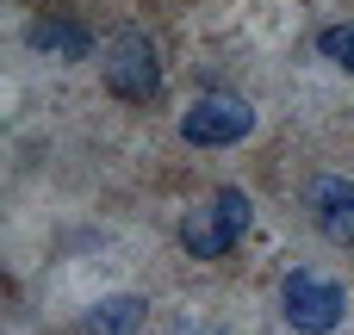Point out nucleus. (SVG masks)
I'll return each mask as SVG.
<instances>
[{
    "mask_svg": "<svg viewBox=\"0 0 354 335\" xmlns=\"http://www.w3.org/2000/svg\"><path fill=\"white\" fill-rule=\"evenodd\" d=\"M317 44H324V56H330V62H342V68L354 75V25H330Z\"/></svg>",
    "mask_w": 354,
    "mask_h": 335,
    "instance_id": "nucleus-8",
    "label": "nucleus"
},
{
    "mask_svg": "<svg viewBox=\"0 0 354 335\" xmlns=\"http://www.w3.org/2000/svg\"><path fill=\"white\" fill-rule=\"evenodd\" d=\"M255 131V106L236 99V93H199V106L180 118V137L199 143V149H230Z\"/></svg>",
    "mask_w": 354,
    "mask_h": 335,
    "instance_id": "nucleus-3",
    "label": "nucleus"
},
{
    "mask_svg": "<svg viewBox=\"0 0 354 335\" xmlns=\"http://www.w3.org/2000/svg\"><path fill=\"white\" fill-rule=\"evenodd\" d=\"M137 329H143L137 298H106L100 311H87V335H137Z\"/></svg>",
    "mask_w": 354,
    "mask_h": 335,
    "instance_id": "nucleus-7",
    "label": "nucleus"
},
{
    "mask_svg": "<svg viewBox=\"0 0 354 335\" xmlns=\"http://www.w3.org/2000/svg\"><path fill=\"white\" fill-rule=\"evenodd\" d=\"M280 311H286V323L299 335H330L342 323V286L330 280V274H286V286H280Z\"/></svg>",
    "mask_w": 354,
    "mask_h": 335,
    "instance_id": "nucleus-2",
    "label": "nucleus"
},
{
    "mask_svg": "<svg viewBox=\"0 0 354 335\" xmlns=\"http://www.w3.org/2000/svg\"><path fill=\"white\" fill-rule=\"evenodd\" d=\"M311 218H317V230L330 236V242H354V180L342 174H324V180H311Z\"/></svg>",
    "mask_w": 354,
    "mask_h": 335,
    "instance_id": "nucleus-5",
    "label": "nucleus"
},
{
    "mask_svg": "<svg viewBox=\"0 0 354 335\" xmlns=\"http://www.w3.org/2000/svg\"><path fill=\"white\" fill-rule=\"evenodd\" d=\"M87 44H93V37H87L81 25H68V19H37V25H31V50H37V56L81 62V56H87Z\"/></svg>",
    "mask_w": 354,
    "mask_h": 335,
    "instance_id": "nucleus-6",
    "label": "nucleus"
},
{
    "mask_svg": "<svg viewBox=\"0 0 354 335\" xmlns=\"http://www.w3.org/2000/svg\"><path fill=\"white\" fill-rule=\"evenodd\" d=\"M180 335H218V329H180Z\"/></svg>",
    "mask_w": 354,
    "mask_h": 335,
    "instance_id": "nucleus-9",
    "label": "nucleus"
},
{
    "mask_svg": "<svg viewBox=\"0 0 354 335\" xmlns=\"http://www.w3.org/2000/svg\"><path fill=\"white\" fill-rule=\"evenodd\" d=\"M106 87L118 93V99H149L156 93V81H162V62H156V44L143 37V31H124V37H112V50H106Z\"/></svg>",
    "mask_w": 354,
    "mask_h": 335,
    "instance_id": "nucleus-4",
    "label": "nucleus"
},
{
    "mask_svg": "<svg viewBox=\"0 0 354 335\" xmlns=\"http://www.w3.org/2000/svg\"><path fill=\"white\" fill-rule=\"evenodd\" d=\"M249 218H255V211H249V193H243V186H218V193L180 224V249L199 255V261H218V255L249 230Z\"/></svg>",
    "mask_w": 354,
    "mask_h": 335,
    "instance_id": "nucleus-1",
    "label": "nucleus"
}]
</instances>
